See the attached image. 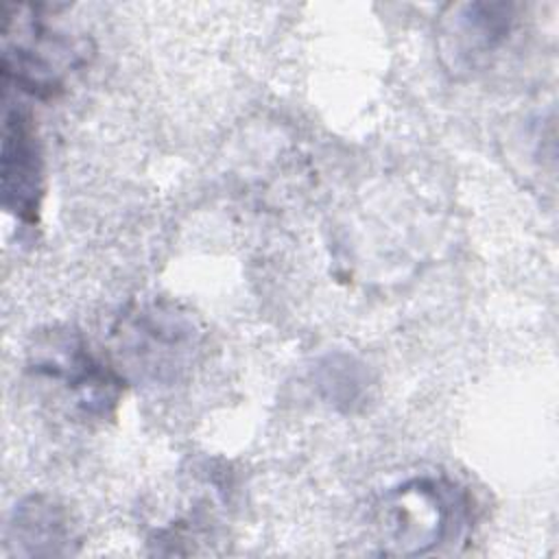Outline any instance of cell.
Wrapping results in <instances>:
<instances>
[{
    "instance_id": "obj_5",
    "label": "cell",
    "mask_w": 559,
    "mask_h": 559,
    "mask_svg": "<svg viewBox=\"0 0 559 559\" xmlns=\"http://www.w3.org/2000/svg\"><path fill=\"white\" fill-rule=\"evenodd\" d=\"M2 201L20 223L35 225L39 221L44 170L41 153L35 135L33 118L4 100L2 124Z\"/></svg>"
},
{
    "instance_id": "obj_7",
    "label": "cell",
    "mask_w": 559,
    "mask_h": 559,
    "mask_svg": "<svg viewBox=\"0 0 559 559\" xmlns=\"http://www.w3.org/2000/svg\"><path fill=\"white\" fill-rule=\"evenodd\" d=\"M70 542H74V531L68 513L44 496L20 502L7 526V544L26 557L68 555L72 552Z\"/></svg>"
},
{
    "instance_id": "obj_4",
    "label": "cell",
    "mask_w": 559,
    "mask_h": 559,
    "mask_svg": "<svg viewBox=\"0 0 559 559\" xmlns=\"http://www.w3.org/2000/svg\"><path fill=\"white\" fill-rule=\"evenodd\" d=\"M114 336L122 362L144 378L170 380L192 362L201 332L190 312L170 301H142L120 314Z\"/></svg>"
},
{
    "instance_id": "obj_1",
    "label": "cell",
    "mask_w": 559,
    "mask_h": 559,
    "mask_svg": "<svg viewBox=\"0 0 559 559\" xmlns=\"http://www.w3.org/2000/svg\"><path fill=\"white\" fill-rule=\"evenodd\" d=\"M469 513L472 502L456 483L421 476L382 496L376 507V528L386 555L417 557L461 539L469 526Z\"/></svg>"
},
{
    "instance_id": "obj_6",
    "label": "cell",
    "mask_w": 559,
    "mask_h": 559,
    "mask_svg": "<svg viewBox=\"0 0 559 559\" xmlns=\"http://www.w3.org/2000/svg\"><path fill=\"white\" fill-rule=\"evenodd\" d=\"M515 9L511 2H456L445 7L439 24L441 52L454 66L474 63L507 39L515 22Z\"/></svg>"
},
{
    "instance_id": "obj_3",
    "label": "cell",
    "mask_w": 559,
    "mask_h": 559,
    "mask_svg": "<svg viewBox=\"0 0 559 559\" xmlns=\"http://www.w3.org/2000/svg\"><path fill=\"white\" fill-rule=\"evenodd\" d=\"M28 369L35 378L52 382L85 419H107L118 406L120 376L103 365L72 328L41 332L28 349Z\"/></svg>"
},
{
    "instance_id": "obj_2",
    "label": "cell",
    "mask_w": 559,
    "mask_h": 559,
    "mask_svg": "<svg viewBox=\"0 0 559 559\" xmlns=\"http://www.w3.org/2000/svg\"><path fill=\"white\" fill-rule=\"evenodd\" d=\"M44 17L41 7L7 4L2 31H15L17 37H4L2 85L48 100L63 92L66 74L87 61V46Z\"/></svg>"
}]
</instances>
